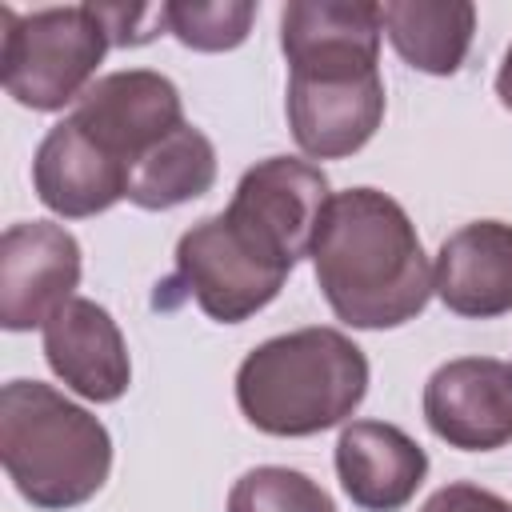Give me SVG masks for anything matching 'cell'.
Here are the masks:
<instances>
[{
    "instance_id": "obj_22",
    "label": "cell",
    "mask_w": 512,
    "mask_h": 512,
    "mask_svg": "<svg viewBox=\"0 0 512 512\" xmlns=\"http://www.w3.org/2000/svg\"><path fill=\"white\" fill-rule=\"evenodd\" d=\"M496 96H500V104L512 112V44H508L504 64H500V72H496Z\"/></svg>"
},
{
    "instance_id": "obj_13",
    "label": "cell",
    "mask_w": 512,
    "mask_h": 512,
    "mask_svg": "<svg viewBox=\"0 0 512 512\" xmlns=\"http://www.w3.org/2000/svg\"><path fill=\"white\" fill-rule=\"evenodd\" d=\"M428 476L424 448L396 424L352 420L336 440V480L364 512H400Z\"/></svg>"
},
{
    "instance_id": "obj_21",
    "label": "cell",
    "mask_w": 512,
    "mask_h": 512,
    "mask_svg": "<svg viewBox=\"0 0 512 512\" xmlns=\"http://www.w3.org/2000/svg\"><path fill=\"white\" fill-rule=\"evenodd\" d=\"M420 512H512V504L480 484H468V480H456V484H444L436 488Z\"/></svg>"
},
{
    "instance_id": "obj_15",
    "label": "cell",
    "mask_w": 512,
    "mask_h": 512,
    "mask_svg": "<svg viewBox=\"0 0 512 512\" xmlns=\"http://www.w3.org/2000/svg\"><path fill=\"white\" fill-rule=\"evenodd\" d=\"M380 4L292 0L280 12L288 72L300 68H380Z\"/></svg>"
},
{
    "instance_id": "obj_2",
    "label": "cell",
    "mask_w": 512,
    "mask_h": 512,
    "mask_svg": "<svg viewBox=\"0 0 512 512\" xmlns=\"http://www.w3.org/2000/svg\"><path fill=\"white\" fill-rule=\"evenodd\" d=\"M368 392L364 352L336 328H296L256 344L236 368V404L268 436H316L344 424Z\"/></svg>"
},
{
    "instance_id": "obj_3",
    "label": "cell",
    "mask_w": 512,
    "mask_h": 512,
    "mask_svg": "<svg viewBox=\"0 0 512 512\" xmlns=\"http://www.w3.org/2000/svg\"><path fill=\"white\" fill-rule=\"evenodd\" d=\"M0 460L12 488L40 512L88 504L112 472L108 428L40 380L0 388Z\"/></svg>"
},
{
    "instance_id": "obj_20",
    "label": "cell",
    "mask_w": 512,
    "mask_h": 512,
    "mask_svg": "<svg viewBox=\"0 0 512 512\" xmlns=\"http://www.w3.org/2000/svg\"><path fill=\"white\" fill-rule=\"evenodd\" d=\"M112 48H140L168 32V4H96Z\"/></svg>"
},
{
    "instance_id": "obj_19",
    "label": "cell",
    "mask_w": 512,
    "mask_h": 512,
    "mask_svg": "<svg viewBox=\"0 0 512 512\" xmlns=\"http://www.w3.org/2000/svg\"><path fill=\"white\" fill-rule=\"evenodd\" d=\"M256 20L252 0H176L168 4V32L192 52H228L248 40Z\"/></svg>"
},
{
    "instance_id": "obj_4",
    "label": "cell",
    "mask_w": 512,
    "mask_h": 512,
    "mask_svg": "<svg viewBox=\"0 0 512 512\" xmlns=\"http://www.w3.org/2000/svg\"><path fill=\"white\" fill-rule=\"evenodd\" d=\"M292 268L296 260L224 208L180 236L176 272L156 284V308H172L192 296L204 316L240 324L280 296Z\"/></svg>"
},
{
    "instance_id": "obj_16",
    "label": "cell",
    "mask_w": 512,
    "mask_h": 512,
    "mask_svg": "<svg viewBox=\"0 0 512 512\" xmlns=\"http://www.w3.org/2000/svg\"><path fill=\"white\" fill-rule=\"evenodd\" d=\"M380 28L408 68L452 76L468 60L476 8L468 0H388L380 4Z\"/></svg>"
},
{
    "instance_id": "obj_1",
    "label": "cell",
    "mask_w": 512,
    "mask_h": 512,
    "mask_svg": "<svg viewBox=\"0 0 512 512\" xmlns=\"http://www.w3.org/2000/svg\"><path fill=\"white\" fill-rule=\"evenodd\" d=\"M308 256L328 308L352 328H400L432 300V264L416 224L380 188L336 192Z\"/></svg>"
},
{
    "instance_id": "obj_18",
    "label": "cell",
    "mask_w": 512,
    "mask_h": 512,
    "mask_svg": "<svg viewBox=\"0 0 512 512\" xmlns=\"http://www.w3.org/2000/svg\"><path fill=\"white\" fill-rule=\"evenodd\" d=\"M228 512H336V504L312 476L284 464H260L232 484Z\"/></svg>"
},
{
    "instance_id": "obj_5",
    "label": "cell",
    "mask_w": 512,
    "mask_h": 512,
    "mask_svg": "<svg viewBox=\"0 0 512 512\" xmlns=\"http://www.w3.org/2000/svg\"><path fill=\"white\" fill-rule=\"evenodd\" d=\"M4 44H0V76L4 92L32 112H60L76 104L104 52L112 48L108 28L96 4L12 12L0 8Z\"/></svg>"
},
{
    "instance_id": "obj_10",
    "label": "cell",
    "mask_w": 512,
    "mask_h": 512,
    "mask_svg": "<svg viewBox=\"0 0 512 512\" xmlns=\"http://www.w3.org/2000/svg\"><path fill=\"white\" fill-rule=\"evenodd\" d=\"M328 200H332L328 176L316 164L296 160V156H268L240 176L228 200V212L252 224L284 256L300 260L312 252Z\"/></svg>"
},
{
    "instance_id": "obj_14",
    "label": "cell",
    "mask_w": 512,
    "mask_h": 512,
    "mask_svg": "<svg viewBox=\"0 0 512 512\" xmlns=\"http://www.w3.org/2000/svg\"><path fill=\"white\" fill-rule=\"evenodd\" d=\"M432 292L468 320H496L512 312V224L472 220L452 232L432 264Z\"/></svg>"
},
{
    "instance_id": "obj_8",
    "label": "cell",
    "mask_w": 512,
    "mask_h": 512,
    "mask_svg": "<svg viewBox=\"0 0 512 512\" xmlns=\"http://www.w3.org/2000/svg\"><path fill=\"white\" fill-rule=\"evenodd\" d=\"M68 116L104 152L132 168L156 140L184 124V104L168 76L152 68H124L92 80Z\"/></svg>"
},
{
    "instance_id": "obj_6",
    "label": "cell",
    "mask_w": 512,
    "mask_h": 512,
    "mask_svg": "<svg viewBox=\"0 0 512 512\" xmlns=\"http://www.w3.org/2000/svg\"><path fill=\"white\" fill-rule=\"evenodd\" d=\"M380 68H304L288 72V128L304 156L344 160L360 152L384 120Z\"/></svg>"
},
{
    "instance_id": "obj_12",
    "label": "cell",
    "mask_w": 512,
    "mask_h": 512,
    "mask_svg": "<svg viewBox=\"0 0 512 512\" xmlns=\"http://www.w3.org/2000/svg\"><path fill=\"white\" fill-rule=\"evenodd\" d=\"M32 184L48 212L84 220L128 200V168L104 152L72 116L48 128L32 160Z\"/></svg>"
},
{
    "instance_id": "obj_17",
    "label": "cell",
    "mask_w": 512,
    "mask_h": 512,
    "mask_svg": "<svg viewBox=\"0 0 512 512\" xmlns=\"http://www.w3.org/2000/svg\"><path fill=\"white\" fill-rule=\"evenodd\" d=\"M216 184V148L212 140L192 128L188 120L156 140L132 168H128V200L144 212H164L188 204Z\"/></svg>"
},
{
    "instance_id": "obj_7",
    "label": "cell",
    "mask_w": 512,
    "mask_h": 512,
    "mask_svg": "<svg viewBox=\"0 0 512 512\" xmlns=\"http://www.w3.org/2000/svg\"><path fill=\"white\" fill-rule=\"evenodd\" d=\"M80 284V244L64 224L24 220L0 236V324L44 328Z\"/></svg>"
},
{
    "instance_id": "obj_9",
    "label": "cell",
    "mask_w": 512,
    "mask_h": 512,
    "mask_svg": "<svg viewBox=\"0 0 512 512\" xmlns=\"http://www.w3.org/2000/svg\"><path fill=\"white\" fill-rule=\"evenodd\" d=\"M424 420L448 448L460 452L512 444V364L492 356L440 364L424 384Z\"/></svg>"
},
{
    "instance_id": "obj_11",
    "label": "cell",
    "mask_w": 512,
    "mask_h": 512,
    "mask_svg": "<svg viewBox=\"0 0 512 512\" xmlns=\"http://www.w3.org/2000/svg\"><path fill=\"white\" fill-rule=\"evenodd\" d=\"M44 360L64 388L92 404H112L132 384L124 332L116 328L112 312L88 296H72L44 324Z\"/></svg>"
}]
</instances>
